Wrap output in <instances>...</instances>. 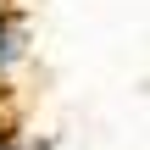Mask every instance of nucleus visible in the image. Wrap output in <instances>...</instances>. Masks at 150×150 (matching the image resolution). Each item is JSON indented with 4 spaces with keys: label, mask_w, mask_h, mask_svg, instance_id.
I'll list each match as a JSON object with an SVG mask.
<instances>
[{
    "label": "nucleus",
    "mask_w": 150,
    "mask_h": 150,
    "mask_svg": "<svg viewBox=\"0 0 150 150\" xmlns=\"http://www.w3.org/2000/svg\"><path fill=\"white\" fill-rule=\"evenodd\" d=\"M33 50V28H28V11L0 0V78H11Z\"/></svg>",
    "instance_id": "nucleus-1"
},
{
    "label": "nucleus",
    "mask_w": 150,
    "mask_h": 150,
    "mask_svg": "<svg viewBox=\"0 0 150 150\" xmlns=\"http://www.w3.org/2000/svg\"><path fill=\"white\" fill-rule=\"evenodd\" d=\"M0 150H45L33 134H22L17 122H0Z\"/></svg>",
    "instance_id": "nucleus-2"
}]
</instances>
